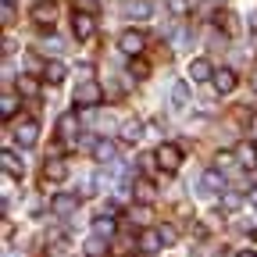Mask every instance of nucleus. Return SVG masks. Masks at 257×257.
Here are the masks:
<instances>
[{"label": "nucleus", "instance_id": "obj_1", "mask_svg": "<svg viewBox=\"0 0 257 257\" xmlns=\"http://www.w3.org/2000/svg\"><path fill=\"white\" fill-rule=\"evenodd\" d=\"M143 47H147V36H143V32H136V29H125L121 36H118V50L128 54V57H140Z\"/></svg>", "mask_w": 257, "mask_h": 257}, {"label": "nucleus", "instance_id": "obj_2", "mask_svg": "<svg viewBox=\"0 0 257 257\" xmlns=\"http://www.w3.org/2000/svg\"><path fill=\"white\" fill-rule=\"evenodd\" d=\"M72 100H75L79 107H93V104H100V100H104V89L96 86V82H79Z\"/></svg>", "mask_w": 257, "mask_h": 257}, {"label": "nucleus", "instance_id": "obj_3", "mask_svg": "<svg viewBox=\"0 0 257 257\" xmlns=\"http://www.w3.org/2000/svg\"><path fill=\"white\" fill-rule=\"evenodd\" d=\"M154 154H157V165L165 168V172H175L182 165V147H175V143H161Z\"/></svg>", "mask_w": 257, "mask_h": 257}, {"label": "nucleus", "instance_id": "obj_4", "mask_svg": "<svg viewBox=\"0 0 257 257\" xmlns=\"http://www.w3.org/2000/svg\"><path fill=\"white\" fill-rule=\"evenodd\" d=\"M36 136H40V125L32 121V118H22V121L15 125V140H18V147H36Z\"/></svg>", "mask_w": 257, "mask_h": 257}, {"label": "nucleus", "instance_id": "obj_5", "mask_svg": "<svg viewBox=\"0 0 257 257\" xmlns=\"http://www.w3.org/2000/svg\"><path fill=\"white\" fill-rule=\"evenodd\" d=\"M72 32H75V40H89L93 32H96L93 15H89V11H75V18H72Z\"/></svg>", "mask_w": 257, "mask_h": 257}, {"label": "nucleus", "instance_id": "obj_6", "mask_svg": "<svg viewBox=\"0 0 257 257\" xmlns=\"http://www.w3.org/2000/svg\"><path fill=\"white\" fill-rule=\"evenodd\" d=\"M54 18H57V8L50 4V0H36V4H32V22H36V25L50 29V25H54Z\"/></svg>", "mask_w": 257, "mask_h": 257}, {"label": "nucleus", "instance_id": "obj_7", "mask_svg": "<svg viewBox=\"0 0 257 257\" xmlns=\"http://www.w3.org/2000/svg\"><path fill=\"white\" fill-rule=\"evenodd\" d=\"M64 179H68V165H64L61 157H50L43 165V186L47 182H64Z\"/></svg>", "mask_w": 257, "mask_h": 257}, {"label": "nucleus", "instance_id": "obj_8", "mask_svg": "<svg viewBox=\"0 0 257 257\" xmlns=\"http://www.w3.org/2000/svg\"><path fill=\"white\" fill-rule=\"evenodd\" d=\"M75 133H79V118H75V111L61 114V118H57V136H61L64 143H72V140H75Z\"/></svg>", "mask_w": 257, "mask_h": 257}, {"label": "nucleus", "instance_id": "obj_9", "mask_svg": "<svg viewBox=\"0 0 257 257\" xmlns=\"http://www.w3.org/2000/svg\"><path fill=\"white\" fill-rule=\"evenodd\" d=\"M93 157L100 161V165H118V147L111 140H100V143L93 147Z\"/></svg>", "mask_w": 257, "mask_h": 257}, {"label": "nucleus", "instance_id": "obj_10", "mask_svg": "<svg viewBox=\"0 0 257 257\" xmlns=\"http://www.w3.org/2000/svg\"><path fill=\"white\" fill-rule=\"evenodd\" d=\"M189 79H193V82H207V79H214V68H211V61H204V57L189 61Z\"/></svg>", "mask_w": 257, "mask_h": 257}, {"label": "nucleus", "instance_id": "obj_11", "mask_svg": "<svg viewBox=\"0 0 257 257\" xmlns=\"http://www.w3.org/2000/svg\"><path fill=\"white\" fill-rule=\"evenodd\" d=\"M50 207H54V214H75L79 197H72V193H57V197L50 200Z\"/></svg>", "mask_w": 257, "mask_h": 257}, {"label": "nucleus", "instance_id": "obj_12", "mask_svg": "<svg viewBox=\"0 0 257 257\" xmlns=\"http://www.w3.org/2000/svg\"><path fill=\"white\" fill-rule=\"evenodd\" d=\"M200 189L207 193V197H214V193H221V189H225V175H221L218 168L204 172V182H200Z\"/></svg>", "mask_w": 257, "mask_h": 257}, {"label": "nucleus", "instance_id": "obj_13", "mask_svg": "<svg viewBox=\"0 0 257 257\" xmlns=\"http://www.w3.org/2000/svg\"><path fill=\"white\" fill-rule=\"evenodd\" d=\"M211 82H214L218 93H232V89H236V72H232V68H218Z\"/></svg>", "mask_w": 257, "mask_h": 257}, {"label": "nucleus", "instance_id": "obj_14", "mask_svg": "<svg viewBox=\"0 0 257 257\" xmlns=\"http://www.w3.org/2000/svg\"><path fill=\"white\" fill-rule=\"evenodd\" d=\"M64 75H68L64 61H47V64H43V79H47V82H54V86H57V82H64Z\"/></svg>", "mask_w": 257, "mask_h": 257}, {"label": "nucleus", "instance_id": "obj_15", "mask_svg": "<svg viewBox=\"0 0 257 257\" xmlns=\"http://www.w3.org/2000/svg\"><path fill=\"white\" fill-rule=\"evenodd\" d=\"M154 197H157V186H154L150 179H140V182H136V200H140V204H154Z\"/></svg>", "mask_w": 257, "mask_h": 257}, {"label": "nucleus", "instance_id": "obj_16", "mask_svg": "<svg viewBox=\"0 0 257 257\" xmlns=\"http://www.w3.org/2000/svg\"><path fill=\"white\" fill-rule=\"evenodd\" d=\"M125 15L136 18V22H143V18H150V4H147V0H128V4H125Z\"/></svg>", "mask_w": 257, "mask_h": 257}, {"label": "nucleus", "instance_id": "obj_17", "mask_svg": "<svg viewBox=\"0 0 257 257\" xmlns=\"http://www.w3.org/2000/svg\"><path fill=\"white\" fill-rule=\"evenodd\" d=\"M161 246H165V243H161V232H143L140 236V250L143 253H157Z\"/></svg>", "mask_w": 257, "mask_h": 257}, {"label": "nucleus", "instance_id": "obj_18", "mask_svg": "<svg viewBox=\"0 0 257 257\" xmlns=\"http://www.w3.org/2000/svg\"><path fill=\"white\" fill-rule=\"evenodd\" d=\"M18 93H22V96H40L36 75H18Z\"/></svg>", "mask_w": 257, "mask_h": 257}, {"label": "nucleus", "instance_id": "obj_19", "mask_svg": "<svg viewBox=\"0 0 257 257\" xmlns=\"http://www.w3.org/2000/svg\"><path fill=\"white\" fill-rule=\"evenodd\" d=\"M140 136H143V125H140L136 118H133V121H125V125H121V140H125V143H136Z\"/></svg>", "mask_w": 257, "mask_h": 257}, {"label": "nucleus", "instance_id": "obj_20", "mask_svg": "<svg viewBox=\"0 0 257 257\" xmlns=\"http://www.w3.org/2000/svg\"><path fill=\"white\" fill-rule=\"evenodd\" d=\"M172 104H175V107H186V104H189V86H186L182 79L172 86Z\"/></svg>", "mask_w": 257, "mask_h": 257}, {"label": "nucleus", "instance_id": "obj_21", "mask_svg": "<svg viewBox=\"0 0 257 257\" xmlns=\"http://www.w3.org/2000/svg\"><path fill=\"white\" fill-rule=\"evenodd\" d=\"M93 236H114V221H111V214H100L96 218V225H93Z\"/></svg>", "mask_w": 257, "mask_h": 257}, {"label": "nucleus", "instance_id": "obj_22", "mask_svg": "<svg viewBox=\"0 0 257 257\" xmlns=\"http://www.w3.org/2000/svg\"><path fill=\"white\" fill-rule=\"evenodd\" d=\"M0 165H4V172H8V175H22V161H18L11 150L0 154Z\"/></svg>", "mask_w": 257, "mask_h": 257}, {"label": "nucleus", "instance_id": "obj_23", "mask_svg": "<svg viewBox=\"0 0 257 257\" xmlns=\"http://www.w3.org/2000/svg\"><path fill=\"white\" fill-rule=\"evenodd\" d=\"M128 218H133L136 225H150L154 211H150V204H140V207H133V211H128Z\"/></svg>", "mask_w": 257, "mask_h": 257}, {"label": "nucleus", "instance_id": "obj_24", "mask_svg": "<svg viewBox=\"0 0 257 257\" xmlns=\"http://www.w3.org/2000/svg\"><path fill=\"white\" fill-rule=\"evenodd\" d=\"M128 75H136V79H147V75H150V64H147L143 57H133V61H128Z\"/></svg>", "mask_w": 257, "mask_h": 257}, {"label": "nucleus", "instance_id": "obj_25", "mask_svg": "<svg viewBox=\"0 0 257 257\" xmlns=\"http://www.w3.org/2000/svg\"><path fill=\"white\" fill-rule=\"evenodd\" d=\"M15 111H18V96L8 89V93H4V100H0V114H4V118H11Z\"/></svg>", "mask_w": 257, "mask_h": 257}, {"label": "nucleus", "instance_id": "obj_26", "mask_svg": "<svg viewBox=\"0 0 257 257\" xmlns=\"http://www.w3.org/2000/svg\"><path fill=\"white\" fill-rule=\"evenodd\" d=\"M214 165H218V172H229V168H236V154H232V150H221V154L214 157Z\"/></svg>", "mask_w": 257, "mask_h": 257}, {"label": "nucleus", "instance_id": "obj_27", "mask_svg": "<svg viewBox=\"0 0 257 257\" xmlns=\"http://www.w3.org/2000/svg\"><path fill=\"white\" fill-rule=\"evenodd\" d=\"M86 250H89L93 257H100V253L107 250V243H104V236H89V239H86Z\"/></svg>", "mask_w": 257, "mask_h": 257}, {"label": "nucleus", "instance_id": "obj_28", "mask_svg": "<svg viewBox=\"0 0 257 257\" xmlns=\"http://www.w3.org/2000/svg\"><path fill=\"white\" fill-rule=\"evenodd\" d=\"M236 157L243 161V165H253V161H257V147H250V143H246V147H239V150H236Z\"/></svg>", "mask_w": 257, "mask_h": 257}, {"label": "nucleus", "instance_id": "obj_29", "mask_svg": "<svg viewBox=\"0 0 257 257\" xmlns=\"http://www.w3.org/2000/svg\"><path fill=\"white\" fill-rule=\"evenodd\" d=\"M239 204H243V200L236 197V193H225V197H221V207H225V211H236Z\"/></svg>", "mask_w": 257, "mask_h": 257}, {"label": "nucleus", "instance_id": "obj_30", "mask_svg": "<svg viewBox=\"0 0 257 257\" xmlns=\"http://www.w3.org/2000/svg\"><path fill=\"white\" fill-rule=\"evenodd\" d=\"M168 11L172 15H186L189 11V0H168Z\"/></svg>", "mask_w": 257, "mask_h": 257}, {"label": "nucleus", "instance_id": "obj_31", "mask_svg": "<svg viewBox=\"0 0 257 257\" xmlns=\"http://www.w3.org/2000/svg\"><path fill=\"white\" fill-rule=\"evenodd\" d=\"M157 232H161V243H165V246H168V243H175V229H172V225H161Z\"/></svg>", "mask_w": 257, "mask_h": 257}, {"label": "nucleus", "instance_id": "obj_32", "mask_svg": "<svg viewBox=\"0 0 257 257\" xmlns=\"http://www.w3.org/2000/svg\"><path fill=\"white\" fill-rule=\"evenodd\" d=\"M75 72H79V79H82V82H93V79H89V75H93V68H89V64H79Z\"/></svg>", "mask_w": 257, "mask_h": 257}, {"label": "nucleus", "instance_id": "obj_33", "mask_svg": "<svg viewBox=\"0 0 257 257\" xmlns=\"http://www.w3.org/2000/svg\"><path fill=\"white\" fill-rule=\"evenodd\" d=\"M15 22V4H4V25Z\"/></svg>", "mask_w": 257, "mask_h": 257}, {"label": "nucleus", "instance_id": "obj_34", "mask_svg": "<svg viewBox=\"0 0 257 257\" xmlns=\"http://www.w3.org/2000/svg\"><path fill=\"white\" fill-rule=\"evenodd\" d=\"M250 133H253V140H257V114L250 118Z\"/></svg>", "mask_w": 257, "mask_h": 257}, {"label": "nucleus", "instance_id": "obj_35", "mask_svg": "<svg viewBox=\"0 0 257 257\" xmlns=\"http://www.w3.org/2000/svg\"><path fill=\"white\" fill-rule=\"evenodd\" d=\"M250 200H253V204H257V186H253V189H250Z\"/></svg>", "mask_w": 257, "mask_h": 257}, {"label": "nucleus", "instance_id": "obj_36", "mask_svg": "<svg viewBox=\"0 0 257 257\" xmlns=\"http://www.w3.org/2000/svg\"><path fill=\"white\" fill-rule=\"evenodd\" d=\"M239 257H257V253H253V250H243V253H239Z\"/></svg>", "mask_w": 257, "mask_h": 257}, {"label": "nucleus", "instance_id": "obj_37", "mask_svg": "<svg viewBox=\"0 0 257 257\" xmlns=\"http://www.w3.org/2000/svg\"><path fill=\"white\" fill-rule=\"evenodd\" d=\"M253 89H257V75H253Z\"/></svg>", "mask_w": 257, "mask_h": 257}, {"label": "nucleus", "instance_id": "obj_38", "mask_svg": "<svg viewBox=\"0 0 257 257\" xmlns=\"http://www.w3.org/2000/svg\"><path fill=\"white\" fill-rule=\"evenodd\" d=\"M4 4H15V0H4Z\"/></svg>", "mask_w": 257, "mask_h": 257}]
</instances>
